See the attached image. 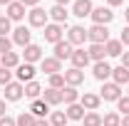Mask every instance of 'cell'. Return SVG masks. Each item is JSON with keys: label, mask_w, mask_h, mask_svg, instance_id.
<instances>
[{"label": "cell", "mask_w": 129, "mask_h": 126, "mask_svg": "<svg viewBox=\"0 0 129 126\" xmlns=\"http://www.w3.org/2000/svg\"><path fill=\"white\" fill-rule=\"evenodd\" d=\"M87 40H89L92 45H107V42H109V30H107V25H92V27L87 30Z\"/></svg>", "instance_id": "cell-1"}, {"label": "cell", "mask_w": 129, "mask_h": 126, "mask_svg": "<svg viewBox=\"0 0 129 126\" xmlns=\"http://www.w3.org/2000/svg\"><path fill=\"white\" fill-rule=\"evenodd\" d=\"M119 96H122V87H119V84H114V82H104L99 99H104V101H117Z\"/></svg>", "instance_id": "cell-2"}, {"label": "cell", "mask_w": 129, "mask_h": 126, "mask_svg": "<svg viewBox=\"0 0 129 126\" xmlns=\"http://www.w3.org/2000/svg\"><path fill=\"white\" fill-rule=\"evenodd\" d=\"M45 40L47 42H52V45H57V42H62V37H64V30H62V25H57V22H52V25H45Z\"/></svg>", "instance_id": "cell-3"}, {"label": "cell", "mask_w": 129, "mask_h": 126, "mask_svg": "<svg viewBox=\"0 0 129 126\" xmlns=\"http://www.w3.org/2000/svg\"><path fill=\"white\" fill-rule=\"evenodd\" d=\"M89 17L94 20V25H109V22L114 20V13L109 10V8H104V5H102V8H94Z\"/></svg>", "instance_id": "cell-4"}, {"label": "cell", "mask_w": 129, "mask_h": 126, "mask_svg": "<svg viewBox=\"0 0 129 126\" xmlns=\"http://www.w3.org/2000/svg\"><path fill=\"white\" fill-rule=\"evenodd\" d=\"M84 40H87V30L82 27V25H75V27H70L67 30V42L75 47V45H84Z\"/></svg>", "instance_id": "cell-5"}, {"label": "cell", "mask_w": 129, "mask_h": 126, "mask_svg": "<svg viewBox=\"0 0 129 126\" xmlns=\"http://www.w3.org/2000/svg\"><path fill=\"white\" fill-rule=\"evenodd\" d=\"M92 10H94L92 0H75L72 3V15H77V17H89Z\"/></svg>", "instance_id": "cell-6"}, {"label": "cell", "mask_w": 129, "mask_h": 126, "mask_svg": "<svg viewBox=\"0 0 129 126\" xmlns=\"http://www.w3.org/2000/svg\"><path fill=\"white\" fill-rule=\"evenodd\" d=\"M27 17H30V25L32 27H45L47 25V10H42V8H32L30 13H27Z\"/></svg>", "instance_id": "cell-7"}, {"label": "cell", "mask_w": 129, "mask_h": 126, "mask_svg": "<svg viewBox=\"0 0 129 126\" xmlns=\"http://www.w3.org/2000/svg\"><path fill=\"white\" fill-rule=\"evenodd\" d=\"M30 37H32V32L27 30L25 25H20V27H15V30H13V45L27 47V45H30Z\"/></svg>", "instance_id": "cell-8"}, {"label": "cell", "mask_w": 129, "mask_h": 126, "mask_svg": "<svg viewBox=\"0 0 129 126\" xmlns=\"http://www.w3.org/2000/svg\"><path fill=\"white\" fill-rule=\"evenodd\" d=\"M22 94H25V87L20 82H10L5 87V99L8 101H17V99H22Z\"/></svg>", "instance_id": "cell-9"}, {"label": "cell", "mask_w": 129, "mask_h": 126, "mask_svg": "<svg viewBox=\"0 0 129 126\" xmlns=\"http://www.w3.org/2000/svg\"><path fill=\"white\" fill-rule=\"evenodd\" d=\"M40 67H42V72H45V74H50V77L62 72V62H60V59H55V57H45V59L40 62Z\"/></svg>", "instance_id": "cell-10"}, {"label": "cell", "mask_w": 129, "mask_h": 126, "mask_svg": "<svg viewBox=\"0 0 129 126\" xmlns=\"http://www.w3.org/2000/svg\"><path fill=\"white\" fill-rule=\"evenodd\" d=\"M82 82H84V72H82V69H75V67H72V69L64 72V84H67V87H80Z\"/></svg>", "instance_id": "cell-11"}, {"label": "cell", "mask_w": 129, "mask_h": 126, "mask_svg": "<svg viewBox=\"0 0 129 126\" xmlns=\"http://www.w3.org/2000/svg\"><path fill=\"white\" fill-rule=\"evenodd\" d=\"M70 62H72V67H75V69H82V67H87L92 59H89L87 49H75V52H72V57H70Z\"/></svg>", "instance_id": "cell-12"}, {"label": "cell", "mask_w": 129, "mask_h": 126, "mask_svg": "<svg viewBox=\"0 0 129 126\" xmlns=\"http://www.w3.org/2000/svg\"><path fill=\"white\" fill-rule=\"evenodd\" d=\"M72 52H75V47H72L67 40H62V42L55 45V59H60V62H62V59H70Z\"/></svg>", "instance_id": "cell-13"}, {"label": "cell", "mask_w": 129, "mask_h": 126, "mask_svg": "<svg viewBox=\"0 0 129 126\" xmlns=\"http://www.w3.org/2000/svg\"><path fill=\"white\" fill-rule=\"evenodd\" d=\"M17 82H20V84H22V82H25V84H27V82H32V79H35V67H32V64H17Z\"/></svg>", "instance_id": "cell-14"}, {"label": "cell", "mask_w": 129, "mask_h": 126, "mask_svg": "<svg viewBox=\"0 0 129 126\" xmlns=\"http://www.w3.org/2000/svg\"><path fill=\"white\" fill-rule=\"evenodd\" d=\"M99 101H102V99H99L97 94H92V92H84V94L80 96V104L87 111H97V109H99Z\"/></svg>", "instance_id": "cell-15"}, {"label": "cell", "mask_w": 129, "mask_h": 126, "mask_svg": "<svg viewBox=\"0 0 129 126\" xmlns=\"http://www.w3.org/2000/svg\"><path fill=\"white\" fill-rule=\"evenodd\" d=\"M30 114L35 116V119H45V116L50 114V104H47V101H42V99H35L32 106H30Z\"/></svg>", "instance_id": "cell-16"}, {"label": "cell", "mask_w": 129, "mask_h": 126, "mask_svg": "<svg viewBox=\"0 0 129 126\" xmlns=\"http://www.w3.org/2000/svg\"><path fill=\"white\" fill-rule=\"evenodd\" d=\"M92 74H94V79H99V82H107V79L112 77V67H109L107 62H94Z\"/></svg>", "instance_id": "cell-17"}, {"label": "cell", "mask_w": 129, "mask_h": 126, "mask_svg": "<svg viewBox=\"0 0 129 126\" xmlns=\"http://www.w3.org/2000/svg\"><path fill=\"white\" fill-rule=\"evenodd\" d=\"M47 15L57 22V25H67V17H70V13H67V8L64 5H55L52 10H47Z\"/></svg>", "instance_id": "cell-18"}, {"label": "cell", "mask_w": 129, "mask_h": 126, "mask_svg": "<svg viewBox=\"0 0 129 126\" xmlns=\"http://www.w3.org/2000/svg\"><path fill=\"white\" fill-rule=\"evenodd\" d=\"M42 101H47L50 106H57V104H62V89H45L42 92Z\"/></svg>", "instance_id": "cell-19"}, {"label": "cell", "mask_w": 129, "mask_h": 126, "mask_svg": "<svg viewBox=\"0 0 129 126\" xmlns=\"http://www.w3.org/2000/svg\"><path fill=\"white\" fill-rule=\"evenodd\" d=\"M25 62L32 64V62H42V49H40V45H27L25 47Z\"/></svg>", "instance_id": "cell-20"}, {"label": "cell", "mask_w": 129, "mask_h": 126, "mask_svg": "<svg viewBox=\"0 0 129 126\" xmlns=\"http://www.w3.org/2000/svg\"><path fill=\"white\" fill-rule=\"evenodd\" d=\"M17 64H20V54H17V52H5V54H0V67L15 69Z\"/></svg>", "instance_id": "cell-21"}, {"label": "cell", "mask_w": 129, "mask_h": 126, "mask_svg": "<svg viewBox=\"0 0 129 126\" xmlns=\"http://www.w3.org/2000/svg\"><path fill=\"white\" fill-rule=\"evenodd\" d=\"M112 79H114V84H119V87H122V84H129V69L122 67V64L114 67L112 69Z\"/></svg>", "instance_id": "cell-22"}, {"label": "cell", "mask_w": 129, "mask_h": 126, "mask_svg": "<svg viewBox=\"0 0 129 126\" xmlns=\"http://www.w3.org/2000/svg\"><path fill=\"white\" fill-rule=\"evenodd\" d=\"M64 114H67L70 121H82V119H84V106H82V104H70Z\"/></svg>", "instance_id": "cell-23"}, {"label": "cell", "mask_w": 129, "mask_h": 126, "mask_svg": "<svg viewBox=\"0 0 129 126\" xmlns=\"http://www.w3.org/2000/svg\"><path fill=\"white\" fill-rule=\"evenodd\" d=\"M8 17H10V20H22V17H25V5H22V3H10V5H8Z\"/></svg>", "instance_id": "cell-24"}, {"label": "cell", "mask_w": 129, "mask_h": 126, "mask_svg": "<svg viewBox=\"0 0 129 126\" xmlns=\"http://www.w3.org/2000/svg\"><path fill=\"white\" fill-rule=\"evenodd\" d=\"M104 49H107V57H122V54H124V45H122L119 40H109V42L104 45Z\"/></svg>", "instance_id": "cell-25"}, {"label": "cell", "mask_w": 129, "mask_h": 126, "mask_svg": "<svg viewBox=\"0 0 129 126\" xmlns=\"http://www.w3.org/2000/svg\"><path fill=\"white\" fill-rule=\"evenodd\" d=\"M62 101L70 106V104H77L80 101V92H77V87H64L62 89Z\"/></svg>", "instance_id": "cell-26"}, {"label": "cell", "mask_w": 129, "mask_h": 126, "mask_svg": "<svg viewBox=\"0 0 129 126\" xmlns=\"http://www.w3.org/2000/svg\"><path fill=\"white\" fill-rule=\"evenodd\" d=\"M87 54H89V59H94V62H104V57H107V49H104V45H89Z\"/></svg>", "instance_id": "cell-27"}, {"label": "cell", "mask_w": 129, "mask_h": 126, "mask_svg": "<svg viewBox=\"0 0 129 126\" xmlns=\"http://www.w3.org/2000/svg\"><path fill=\"white\" fill-rule=\"evenodd\" d=\"M40 94H42V87H40V84H37L35 79L25 84V96H27V99H37Z\"/></svg>", "instance_id": "cell-28"}, {"label": "cell", "mask_w": 129, "mask_h": 126, "mask_svg": "<svg viewBox=\"0 0 129 126\" xmlns=\"http://www.w3.org/2000/svg\"><path fill=\"white\" fill-rule=\"evenodd\" d=\"M82 124L84 126H102V116H99L97 111H87L84 119H82Z\"/></svg>", "instance_id": "cell-29"}, {"label": "cell", "mask_w": 129, "mask_h": 126, "mask_svg": "<svg viewBox=\"0 0 129 126\" xmlns=\"http://www.w3.org/2000/svg\"><path fill=\"white\" fill-rule=\"evenodd\" d=\"M15 124H17V126H35V124H37V119L32 116L30 111H22V114L15 119Z\"/></svg>", "instance_id": "cell-30"}, {"label": "cell", "mask_w": 129, "mask_h": 126, "mask_svg": "<svg viewBox=\"0 0 129 126\" xmlns=\"http://www.w3.org/2000/svg\"><path fill=\"white\" fill-rule=\"evenodd\" d=\"M67 114L64 111H52V116H50V124L52 126H67Z\"/></svg>", "instance_id": "cell-31"}, {"label": "cell", "mask_w": 129, "mask_h": 126, "mask_svg": "<svg viewBox=\"0 0 129 126\" xmlns=\"http://www.w3.org/2000/svg\"><path fill=\"white\" fill-rule=\"evenodd\" d=\"M102 126H122V116L114 114V111H109V114L102 119Z\"/></svg>", "instance_id": "cell-32"}, {"label": "cell", "mask_w": 129, "mask_h": 126, "mask_svg": "<svg viewBox=\"0 0 129 126\" xmlns=\"http://www.w3.org/2000/svg\"><path fill=\"white\" fill-rule=\"evenodd\" d=\"M50 87H52V89H64V87H67V84H64V74H62V72L50 77Z\"/></svg>", "instance_id": "cell-33"}, {"label": "cell", "mask_w": 129, "mask_h": 126, "mask_svg": "<svg viewBox=\"0 0 129 126\" xmlns=\"http://www.w3.org/2000/svg\"><path fill=\"white\" fill-rule=\"evenodd\" d=\"M10 22H13V20L8 15H0V37H8V32H13L10 30Z\"/></svg>", "instance_id": "cell-34"}, {"label": "cell", "mask_w": 129, "mask_h": 126, "mask_svg": "<svg viewBox=\"0 0 129 126\" xmlns=\"http://www.w3.org/2000/svg\"><path fill=\"white\" fill-rule=\"evenodd\" d=\"M117 111H122L124 116L129 114V96H119L117 99Z\"/></svg>", "instance_id": "cell-35"}, {"label": "cell", "mask_w": 129, "mask_h": 126, "mask_svg": "<svg viewBox=\"0 0 129 126\" xmlns=\"http://www.w3.org/2000/svg\"><path fill=\"white\" fill-rule=\"evenodd\" d=\"M10 79H13V72H10V69H5V67H0V87H8V84H10Z\"/></svg>", "instance_id": "cell-36"}, {"label": "cell", "mask_w": 129, "mask_h": 126, "mask_svg": "<svg viewBox=\"0 0 129 126\" xmlns=\"http://www.w3.org/2000/svg\"><path fill=\"white\" fill-rule=\"evenodd\" d=\"M5 52H13V40L10 37H0V54Z\"/></svg>", "instance_id": "cell-37"}, {"label": "cell", "mask_w": 129, "mask_h": 126, "mask_svg": "<svg viewBox=\"0 0 129 126\" xmlns=\"http://www.w3.org/2000/svg\"><path fill=\"white\" fill-rule=\"evenodd\" d=\"M119 42H122L124 47H127V45H129V25H127V27H124V30H122V35H119Z\"/></svg>", "instance_id": "cell-38"}, {"label": "cell", "mask_w": 129, "mask_h": 126, "mask_svg": "<svg viewBox=\"0 0 129 126\" xmlns=\"http://www.w3.org/2000/svg\"><path fill=\"white\" fill-rule=\"evenodd\" d=\"M0 126H17V124H15V119H10V116H3V119H0Z\"/></svg>", "instance_id": "cell-39"}, {"label": "cell", "mask_w": 129, "mask_h": 126, "mask_svg": "<svg viewBox=\"0 0 129 126\" xmlns=\"http://www.w3.org/2000/svg\"><path fill=\"white\" fill-rule=\"evenodd\" d=\"M17 3H22L25 8H37V3H40V0H17Z\"/></svg>", "instance_id": "cell-40"}, {"label": "cell", "mask_w": 129, "mask_h": 126, "mask_svg": "<svg viewBox=\"0 0 129 126\" xmlns=\"http://www.w3.org/2000/svg\"><path fill=\"white\" fill-rule=\"evenodd\" d=\"M122 67H127V69H129V52L122 54Z\"/></svg>", "instance_id": "cell-41"}, {"label": "cell", "mask_w": 129, "mask_h": 126, "mask_svg": "<svg viewBox=\"0 0 129 126\" xmlns=\"http://www.w3.org/2000/svg\"><path fill=\"white\" fill-rule=\"evenodd\" d=\"M122 3H124V0H107V5H109V8H117V5H122Z\"/></svg>", "instance_id": "cell-42"}, {"label": "cell", "mask_w": 129, "mask_h": 126, "mask_svg": "<svg viewBox=\"0 0 129 126\" xmlns=\"http://www.w3.org/2000/svg\"><path fill=\"white\" fill-rule=\"evenodd\" d=\"M35 126H52V124H50L47 119H37V124H35Z\"/></svg>", "instance_id": "cell-43"}, {"label": "cell", "mask_w": 129, "mask_h": 126, "mask_svg": "<svg viewBox=\"0 0 129 126\" xmlns=\"http://www.w3.org/2000/svg\"><path fill=\"white\" fill-rule=\"evenodd\" d=\"M3 116H5V101L0 99V119H3Z\"/></svg>", "instance_id": "cell-44"}, {"label": "cell", "mask_w": 129, "mask_h": 126, "mask_svg": "<svg viewBox=\"0 0 129 126\" xmlns=\"http://www.w3.org/2000/svg\"><path fill=\"white\" fill-rule=\"evenodd\" d=\"M67 3H72V0H55V5H67Z\"/></svg>", "instance_id": "cell-45"}, {"label": "cell", "mask_w": 129, "mask_h": 126, "mask_svg": "<svg viewBox=\"0 0 129 126\" xmlns=\"http://www.w3.org/2000/svg\"><path fill=\"white\" fill-rule=\"evenodd\" d=\"M122 126H129V114L124 116V119H122Z\"/></svg>", "instance_id": "cell-46"}, {"label": "cell", "mask_w": 129, "mask_h": 126, "mask_svg": "<svg viewBox=\"0 0 129 126\" xmlns=\"http://www.w3.org/2000/svg\"><path fill=\"white\" fill-rule=\"evenodd\" d=\"M10 3H15V0H0V5H10Z\"/></svg>", "instance_id": "cell-47"}, {"label": "cell", "mask_w": 129, "mask_h": 126, "mask_svg": "<svg viewBox=\"0 0 129 126\" xmlns=\"http://www.w3.org/2000/svg\"><path fill=\"white\" fill-rule=\"evenodd\" d=\"M124 17H127V22H129V8H127V10H124Z\"/></svg>", "instance_id": "cell-48"}]
</instances>
